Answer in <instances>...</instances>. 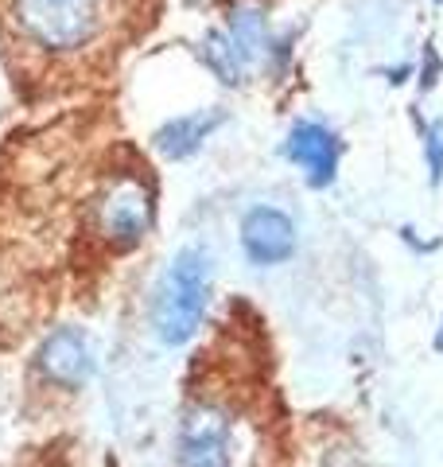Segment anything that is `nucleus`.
Wrapping results in <instances>:
<instances>
[{
  "mask_svg": "<svg viewBox=\"0 0 443 467\" xmlns=\"http://www.w3.org/2000/svg\"><path fill=\"white\" fill-rule=\"evenodd\" d=\"M98 234L113 245H137L152 226V192L137 175H117L94 207Z\"/></svg>",
  "mask_w": 443,
  "mask_h": 467,
  "instance_id": "3",
  "label": "nucleus"
},
{
  "mask_svg": "<svg viewBox=\"0 0 443 467\" xmlns=\"http://www.w3.org/2000/svg\"><path fill=\"white\" fill-rule=\"evenodd\" d=\"M439 347H443V335H439Z\"/></svg>",
  "mask_w": 443,
  "mask_h": 467,
  "instance_id": "12",
  "label": "nucleus"
},
{
  "mask_svg": "<svg viewBox=\"0 0 443 467\" xmlns=\"http://www.w3.org/2000/svg\"><path fill=\"white\" fill-rule=\"evenodd\" d=\"M202 58H206V67H211L226 86H238V82L245 78L249 58L238 51V43L230 39V32H206V39H202Z\"/></svg>",
  "mask_w": 443,
  "mask_h": 467,
  "instance_id": "10",
  "label": "nucleus"
},
{
  "mask_svg": "<svg viewBox=\"0 0 443 467\" xmlns=\"http://www.w3.org/2000/svg\"><path fill=\"white\" fill-rule=\"evenodd\" d=\"M16 24L51 51H74L94 36L98 0H12Z\"/></svg>",
  "mask_w": 443,
  "mask_h": 467,
  "instance_id": "2",
  "label": "nucleus"
},
{
  "mask_svg": "<svg viewBox=\"0 0 443 467\" xmlns=\"http://www.w3.org/2000/svg\"><path fill=\"white\" fill-rule=\"evenodd\" d=\"M206 304H211V257L195 250V245H187V250L171 257V265L160 276L152 296V327L160 343L183 347L195 339Z\"/></svg>",
  "mask_w": 443,
  "mask_h": 467,
  "instance_id": "1",
  "label": "nucleus"
},
{
  "mask_svg": "<svg viewBox=\"0 0 443 467\" xmlns=\"http://www.w3.org/2000/svg\"><path fill=\"white\" fill-rule=\"evenodd\" d=\"M175 467H233L230 417L218 405H191L175 432Z\"/></svg>",
  "mask_w": 443,
  "mask_h": 467,
  "instance_id": "4",
  "label": "nucleus"
},
{
  "mask_svg": "<svg viewBox=\"0 0 443 467\" xmlns=\"http://www.w3.org/2000/svg\"><path fill=\"white\" fill-rule=\"evenodd\" d=\"M230 39L238 43V51L253 63V58L269 47V32H264V12L257 0H238L230 12Z\"/></svg>",
  "mask_w": 443,
  "mask_h": 467,
  "instance_id": "9",
  "label": "nucleus"
},
{
  "mask_svg": "<svg viewBox=\"0 0 443 467\" xmlns=\"http://www.w3.org/2000/svg\"><path fill=\"white\" fill-rule=\"evenodd\" d=\"M288 156L307 171V180L315 187H327L338 168V140L331 129H323L315 121H300L288 133Z\"/></svg>",
  "mask_w": 443,
  "mask_h": 467,
  "instance_id": "7",
  "label": "nucleus"
},
{
  "mask_svg": "<svg viewBox=\"0 0 443 467\" xmlns=\"http://www.w3.org/2000/svg\"><path fill=\"white\" fill-rule=\"evenodd\" d=\"M39 374L58 389H82L94 378V350L78 327H58L39 347Z\"/></svg>",
  "mask_w": 443,
  "mask_h": 467,
  "instance_id": "5",
  "label": "nucleus"
},
{
  "mask_svg": "<svg viewBox=\"0 0 443 467\" xmlns=\"http://www.w3.org/2000/svg\"><path fill=\"white\" fill-rule=\"evenodd\" d=\"M242 245L253 265H280L295 250L292 218L276 207H253L242 218Z\"/></svg>",
  "mask_w": 443,
  "mask_h": 467,
  "instance_id": "6",
  "label": "nucleus"
},
{
  "mask_svg": "<svg viewBox=\"0 0 443 467\" xmlns=\"http://www.w3.org/2000/svg\"><path fill=\"white\" fill-rule=\"evenodd\" d=\"M226 121V113L222 109H211V113H187V117H175V121H168L164 129H156V152L168 156V160H187L199 152V144L214 133V129Z\"/></svg>",
  "mask_w": 443,
  "mask_h": 467,
  "instance_id": "8",
  "label": "nucleus"
},
{
  "mask_svg": "<svg viewBox=\"0 0 443 467\" xmlns=\"http://www.w3.org/2000/svg\"><path fill=\"white\" fill-rule=\"evenodd\" d=\"M424 149H428V168H432V180H443V137L436 125L424 129Z\"/></svg>",
  "mask_w": 443,
  "mask_h": 467,
  "instance_id": "11",
  "label": "nucleus"
}]
</instances>
